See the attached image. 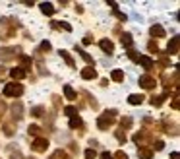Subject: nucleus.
<instances>
[{
  "instance_id": "5",
  "label": "nucleus",
  "mask_w": 180,
  "mask_h": 159,
  "mask_svg": "<svg viewBox=\"0 0 180 159\" xmlns=\"http://www.w3.org/2000/svg\"><path fill=\"white\" fill-rule=\"evenodd\" d=\"M82 76H83L85 80H93V78L97 76V72L93 70V68H83V70H82Z\"/></svg>"
},
{
  "instance_id": "20",
  "label": "nucleus",
  "mask_w": 180,
  "mask_h": 159,
  "mask_svg": "<svg viewBox=\"0 0 180 159\" xmlns=\"http://www.w3.org/2000/svg\"><path fill=\"white\" fill-rule=\"evenodd\" d=\"M101 159H112V155L109 153V151H105V153H101Z\"/></svg>"
},
{
  "instance_id": "1",
  "label": "nucleus",
  "mask_w": 180,
  "mask_h": 159,
  "mask_svg": "<svg viewBox=\"0 0 180 159\" xmlns=\"http://www.w3.org/2000/svg\"><path fill=\"white\" fill-rule=\"evenodd\" d=\"M21 93H23V88H21L19 84H8L4 88V95L6 97H19Z\"/></svg>"
},
{
  "instance_id": "12",
  "label": "nucleus",
  "mask_w": 180,
  "mask_h": 159,
  "mask_svg": "<svg viewBox=\"0 0 180 159\" xmlns=\"http://www.w3.org/2000/svg\"><path fill=\"white\" fill-rule=\"evenodd\" d=\"M64 95H66L68 99H76V91L70 88V85H66V88H64Z\"/></svg>"
},
{
  "instance_id": "18",
  "label": "nucleus",
  "mask_w": 180,
  "mask_h": 159,
  "mask_svg": "<svg viewBox=\"0 0 180 159\" xmlns=\"http://www.w3.org/2000/svg\"><path fill=\"white\" fill-rule=\"evenodd\" d=\"M64 113H66L68 117H74V114H76V109H74V107H66V111H64Z\"/></svg>"
},
{
  "instance_id": "7",
  "label": "nucleus",
  "mask_w": 180,
  "mask_h": 159,
  "mask_svg": "<svg viewBox=\"0 0 180 159\" xmlns=\"http://www.w3.org/2000/svg\"><path fill=\"white\" fill-rule=\"evenodd\" d=\"M151 35H153V37H163L165 29H163L161 25H153V27H151Z\"/></svg>"
},
{
  "instance_id": "11",
  "label": "nucleus",
  "mask_w": 180,
  "mask_h": 159,
  "mask_svg": "<svg viewBox=\"0 0 180 159\" xmlns=\"http://www.w3.org/2000/svg\"><path fill=\"white\" fill-rule=\"evenodd\" d=\"M143 101V95H130L128 97V103H132V105H140Z\"/></svg>"
},
{
  "instance_id": "15",
  "label": "nucleus",
  "mask_w": 180,
  "mask_h": 159,
  "mask_svg": "<svg viewBox=\"0 0 180 159\" xmlns=\"http://www.w3.org/2000/svg\"><path fill=\"white\" fill-rule=\"evenodd\" d=\"M122 43H124V47H130L132 45V37L128 33H124V35H122Z\"/></svg>"
},
{
  "instance_id": "3",
  "label": "nucleus",
  "mask_w": 180,
  "mask_h": 159,
  "mask_svg": "<svg viewBox=\"0 0 180 159\" xmlns=\"http://www.w3.org/2000/svg\"><path fill=\"white\" fill-rule=\"evenodd\" d=\"M101 49H103L105 50V53H112V50H114V47H112V43L109 41V39H103V41H101Z\"/></svg>"
},
{
  "instance_id": "2",
  "label": "nucleus",
  "mask_w": 180,
  "mask_h": 159,
  "mask_svg": "<svg viewBox=\"0 0 180 159\" xmlns=\"http://www.w3.org/2000/svg\"><path fill=\"white\" fill-rule=\"evenodd\" d=\"M140 85H141V88H145V89H151V88H155V80H151V78H140Z\"/></svg>"
},
{
  "instance_id": "9",
  "label": "nucleus",
  "mask_w": 180,
  "mask_h": 159,
  "mask_svg": "<svg viewBox=\"0 0 180 159\" xmlns=\"http://www.w3.org/2000/svg\"><path fill=\"white\" fill-rule=\"evenodd\" d=\"M47 146H48L47 140H35L33 142V149H45Z\"/></svg>"
},
{
  "instance_id": "10",
  "label": "nucleus",
  "mask_w": 180,
  "mask_h": 159,
  "mask_svg": "<svg viewBox=\"0 0 180 159\" xmlns=\"http://www.w3.org/2000/svg\"><path fill=\"white\" fill-rule=\"evenodd\" d=\"M112 80H114V82H122V80H124V72H122V70H112Z\"/></svg>"
},
{
  "instance_id": "19",
  "label": "nucleus",
  "mask_w": 180,
  "mask_h": 159,
  "mask_svg": "<svg viewBox=\"0 0 180 159\" xmlns=\"http://www.w3.org/2000/svg\"><path fill=\"white\" fill-rule=\"evenodd\" d=\"M93 157H95V151H93V149H87V151H85V159H93Z\"/></svg>"
},
{
  "instance_id": "23",
  "label": "nucleus",
  "mask_w": 180,
  "mask_h": 159,
  "mask_svg": "<svg viewBox=\"0 0 180 159\" xmlns=\"http://www.w3.org/2000/svg\"><path fill=\"white\" fill-rule=\"evenodd\" d=\"M170 159H180V155H178V153H176V151H174V153H172V155H170Z\"/></svg>"
},
{
  "instance_id": "14",
  "label": "nucleus",
  "mask_w": 180,
  "mask_h": 159,
  "mask_svg": "<svg viewBox=\"0 0 180 159\" xmlns=\"http://www.w3.org/2000/svg\"><path fill=\"white\" fill-rule=\"evenodd\" d=\"M176 43H178V39H176V37L172 39L170 43H169V53H176V50H178V47H176Z\"/></svg>"
},
{
  "instance_id": "8",
  "label": "nucleus",
  "mask_w": 180,
  "mask_h": 159,
  "mask_svg": "<svg viewBox=\"0 0 180 159\" xmlns=\"http://www.w3.org/2000/svg\"><path fill=\"white\" fill-rule=\"evenodd\" d=\"M138 62L141 64L143 68H147V70H149L151 66H153V62H151V58H149V56H140V60H138Z\"/></svg>"
},
{
  "instance_id": "22",
  "label": "nucleus",
  "mask_w": 180,
  "mask_h": 159,
  "mask_svg": "<svg viewBox=\"0 0 180 159\" xmlns=\"http://www.w3.org/2000/svg\"><path fill=\"white\" fill-rule=\"evenodd\" d=\"M116 157H118V159H128V155H126V153H122V151H118Z\"/></svg>"
},
{
  "instance_id": "4",
  "label": "nucleus",
  "mask_w": 180,
  "mask_h": 159,
  "mask_svg": "<svg viewBox=\"0 0 180 159\" xmlns=\"http://www.w3.org/2000/svg\"><path fill=\"white\" fill-rule=\"evenodd\" d=\"M10 76L14 80H21V78H25V72L21 70V68H14V70H10Z\"/></svg>"
},
{
  "instance_id": "17",
  "label": "nucleus",
  "mask_w": 180,
  "mask_h": 159,
  "mask_svg": "<svg viewBox=\"0 0 180 159\" xmlns=\"http://www.w3.org/2000/svg\"><path fill=\"white\" fill-rule=\"evenodd\" d=\"M128 56H130L134 62H138V60H140V54H138V53H134V50H128Z\"/></svg>"
},
{
  "instance_id": "16",
  "label": "nucleus",
  "mask_w": 180,
  "mask_h": 159,
  "mask_svg": "<svg viewBox=\"0 0 180 159\" xmlns=\"http://www.w3.org/2000/svg\"><path fill=\"white\" fill-rule=\"evenodd\" d=\"M140 157H141V159H149V157H151V151H149V149H141V151H140Z\"/></svg>"
},
{
  "instance_id": "13",
  "label": "nucleus",
  "mask_w": 180,
  "mask_h": 159,
  "mask_svg": "<svg viewBox=\"0 0 180 159\" xmlns=\"http://www.w3.org/2000/svg\"><path fill=\"white\" fill-rule=\"evenodd\" d=\"M70 126H72V128L82 126V118H80V117H72V120H70Z\"/></svg>"
},
{
  "instance_id": "6",
  "label": "nucleus",
  "mask_w": 180,
  "mask_h": 159,
  "mask_svg": "<svg viewBox=\"0 0 180 159\" xmlns=\"http://www.w3.org/2000/svg\"><path fill=\"white\" fill-rule=\"evenodd\" d=\"M41 10H43V14H47V16H52V14H54L52 4H47V2H43V4H41Z\"/></svg>"
},
{
  "instance_id": "21",
  "label": "nucleus",
  "mask_w": 180,
  "mask_h": 159,
  "mask_svg": "<svg viewBox=\"0 0 180 159\" xmlns=\"http://www.w3.org/2000/svg\"><path fill=\"white\" fill-rule=\"evenodd\" d=\"M43 49H45V50H50V43H48V41H43Z\"/></svg>"
}]
</instances>
